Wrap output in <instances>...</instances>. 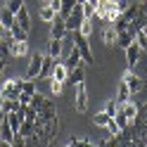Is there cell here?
Masks as SVG:
<instances>
[{
	"label": "cell",
	"mask_w": 147,
	"mask_h": 147,
	"mask_svg": "<svg viewBox=\"0 0 147 147\" xmlns=\"http://www.w3.org/2000/svg\"><path fill=\"white\" fill-rule=\"evenodd\" d=\"M50 105H55V102H52L50 97H45L43 93H38V90H36V93L31 95V107H36L38 112H40L43 107H50Z\"/></svg>",
	"instance_id": "obj_15"
},
{
	"label": "cell",
	"mask_w": 147,
	"mask_h": 147,
	"mask_svg": "<svg viewBox=\"0 0 147 147\" xmlns=\"http://www.w3.org/2000/svg\"><path fill=\"white\" fill-rule=\"evenodd\" d=\"M45 5H50V7H52V10L57 12V14H59V10H62V0H48Z\"/></svg>",
	"instance_id": "obj_42"
},
{
	"label": "cell",
	"mask_w": 147,
	"mask_h": 147,
	"mask_svg": "<svg viewBox=\"0 0 147 147\" xmlns=\"http://www.w3.org/2000/svg\"><path fill=\"white\" fill-rule=\"evenodd\" d=\"M64 64H67L69 69L78 67V64H83V59H81V52H78V48H76V45H74V48H71V52H69V57L64 59Z\"/></svg>",
	"instance_id": "obj_20"
},
{
	"label": "cell",
	"mask_w": 147,
	"mask_h": 147,
	"mask_svg": "<svg viewBox=\"0 0 147 147\" xmlns=\"http://www.w3.org/2000/svg\"><path fill=\"white\" fill-rule=\"evenodd\" d=\"M116 109H119V105H116V100H114V102H107V105H105V112H107V114H112V116L116 114Z\"/></svg>",
	"instance_id": "obj_41"
},
{
	"label": "cell",
	"mask_w": 147,
	"mask_h": 147,
	"mask_svg": "<svg viewBox=\"0 0 147 147\" xmlns=\"http://www.w3.org/2000/svg\"><path fill=\"white\" fill-rule=\"evenodd\" d=\"M19 100H12V97H5V102H3V109L5 112H14V109H19Z\"/></svg>",
	"instance_id": "obj_33"
},
{
	"label": "cell",
	"mask_w": 147,
	"mask_h": 147,
	"mask_svg": "<svg viewBox=\"0 0 147 147\" xmlns=\"http://www.w3.org/2000/svg\"><path fill=\"white\" fill-rule=\"evenodd\" d=\"M14 17H17V24H19L22 29H26V31H31V14H29V10H26V7H22V10L17 12Z\"/></svg>",
	"instance_id": "obj_18"
},
{
	"label": "cell",
	"mask_w": 147,
	"mask_h": 147,
	"mask_svg": "<svg viewBox=\"0 0 147 147\" xmlns=\"http://www.w3.org/2000/svg\"><path fill=\"white\" fill-rule=\"evenodd\" d=\"M135 40V33L131 31V29H126V31H119V38H116V45H119V48H128V45H131Z\"/></svg>",
	"instance_id": "obj_17"
},
{
	"label": "cell",
	"mask_w": 147,
	"mask_h": 147,
	"mask_svg": "<svg viewBox=\"0 0 147 147\" xmlns=\"http://www.w3.org/2000/svg\"><path fill=\"white\" fill-rule=\"evenodd\" d=\"M0 57H3V59L10 57V45H7L5 40H0Z\"/></svg>",
	"instance_id": "obj_40"
},
{
	"label": "cell",
	"mask_w": 147,
	"mask_h": 147,
	"mask_svg": "<svg viewBox=\"0 0 147 147\" xmlns=\"http://www.w3.org/2000/svg\"><path fill=\"white\" fill-rule=\"evenodd\" d=\"M7 45H10V55L12 57H24V55H29V43L26 40H12Z\"/></svg>",
	"instance_id": "obj_13"
},
{
	"label": "cell",
	"mask_w": 147,
	"mask_h": 147,
	"mask_svg": "<svg viewBox=\"0 0 147 147\" xmlns=\"http://www.w3.org/2000/svg\"><path fill=\"white\" fill-rule=\"evenodd\" d=\"M81 33H83V36H88V38H90V33H93V19H88V17H86V19H83V24H81V29H78Z\"/></svg>",
	"instance_id": "obj_36"
},
{
	"label": "cell",
	"mask_w": 147,
	"mask_h": 147,
	"mask_svg": "<svg viewBox=\"0 0 147 147\" xmlns=\"http://www.w3.org/2000/svg\"><path fill=\"white\" fill-rule=\"evenodd\" d=\"M71 36H74V45H76L78 52H81L83 64H93L95 57H93V50H90V38H88V36H83L81 31H71Z\"/></svg>",
	"instance_id": "obj_2"
},
{
	"label": "cell",
	"mask_w": 147,
	"mask_h": 147,
	"mask_svg": "<svg viewBox=\"0 0 147 147\" xmlns=\"http://www.w3.org/2000/svg\"><path fill=\"white\" fill-rule=\"evenodd\" d=\"M40 67H43V55H38V52H36L33 57L29 59V67H26V78H38Z\"/></svg>",
	"instance_id": "obj_8"
},
{
	"label": "cell",
	"mask_w": 147,
	"mask_h": 147,
	"mask_svg": "<svg viewBox=\"0 0 147 147\" xmlns=\"http://www.w3.org/2000/svg\"><path fill=\"white\" fill-rule=\"evenodd\" d=\"M90 3H97V0H90Z\"/></svg>",
	"instance_id": "obj_50"
},
{
	"label": "cell",
	"mask_w": 147,
	"mask_h": 147,
	"mask_svg": "<svg viewBox=\"0 0 147 147\" xmlns=\"http://www.w3.org/2000/svg\"><path fill=\"white\" fill-rule=\"evenodd\" d=\"M109 119H112V114L100 112V114H95V116H93V123H95V126H107V123H109Z\"/></svg>",
	"instance_id": "obj_32"
},
{
	"label": "cell",
	"mask_w": 147,
	"mask_h": 147,
	"mask_svg": "<svg viewBox=\"0 0 147 147\" xmlns=\"http://www.w3.org/2000/svg\"><path fill=\"white\" fill-rule=\"evenodd\" d=\"M105 128L109 131V135H119V133H121V128H119V123H116V119H114V116L109 119V123H107Z\"/></svg>",
	"instance_id": "obj_38"
},
{
	"label": "cell",
	"mask_w": 147,
	"mask_h": 147,
	"mask_svg": "<svg viewBox=\"0 0 147 147\" xmlns=\"http://www.w3.org/2000/svg\"><path fill=\"white\" fill-rule=\"evenodd\" d=\"M38 3H40V5H45V3H48V0H38Z\"/></svg>",
	"instance_id": "obj_49"
},
{
	"label": "cell",
	"mask_w": 147,
	"mask_h": 147,
	"mask_svg": "<svg viewBox=\"0 0 147 147\" xmlns=\"http://www.w3.org/2000/svg\"><path fill=\"white\" fill-rule=\"evenodd\" d=\"M14 19H17L14 12H10L7 7H3V10H0V24H3V26H12Z\"/></svg>",
	"instance_id": "obj_27"
},
{
	"label": "cell",
	"mask_w": 147,
	"mask_h": 147,
	"mask_svg": "<svg viewBox=\"0 0 147 147\" xmlns=\"http://www.w3.org/2000/svg\"><path fill=\"white\" fill-rule=\"evenodd\" d=\"M140 14H147V0H140Z\"/></svg>",
	"instance_id": "obj_44"
},
{
	"label": "cell",
	"mask_w": 147,
	"mask_h": 147,
	"mask_svg": "<svg viewBox=\"0 0 147 147\" xmlns=\"http://www.w3.org/2000/svg\"><path fill=\"white\" fill-rule=\"evenodd\" d=\"M83 19H86V14H83V5L81 3H76L74 5V10L64 17V24H67V31L71 33V31H78L81 29V24H83Z\"/></svg>",
	"instance_id": "obj_3"
},
{
	"label": "cell",
	"mask_w": 147,
	"mask_h": 147,
	"mask_svg": "<svg viewBox=\"0 0 147 147\" xmlns=\"http://www.w3.org/2000/svg\"><path fill=\"white\" fill-rule=\"evenodd\" d=\"M119 112H123V114H126V116L133 121V119L138 116V112H140V107H138V105L133 102V100H126L123 105H119Z\"/></svg>",
	"instance_id": "obj_16"
},
{
	"label": "cell",
	"mask_w": 147,
	"mask_h": 147,
	"mask_svg": "<svg viewBox=\"0 0 147 147\" xmlns=\"http://www.w3.org/2000/svg\"><path fill=\"white\" fill-rule=\"evenodd\" d=\"M33 131H36V123H33V121H29V119H24V121H22V126H19V133H22L24 138H29Z\"/></svg>",
	"instance_id": "obj_28"
},
{
	"label": "cell",
	"mask_w": 147,
	"mask_h": 147,
	"mask_svg": "<svg viewBox=\"0 0 147 147\" xmlns=\"http://www.w3.org/2000/svg\"><path fill=\"white\" fill-rule=\"evenodd\" d=\"M114 119H116V123H119V128H121V131H123V128H128V126H131V119H128V116H126L123 112H119V109H116Z\"/></svg>",
	"instance_id": "obj_31"
},
{
	"label": "cell",
	"mask_w": 147,
	"mask_h": 147,
	"mask_svg": "<svg viewBox=\"0 0 147 147\" xmlns=\"http://www.w3.org/2000/svg\"><path fill=\"white\" fill-rule=\"evenodd\" d=\"M121 81H126V83H128V88H131V95L140 93V90L145 88V81H142L140 76H138V74H133L131 69H128V71L123 74V78H121Z\"/></svg>",
	"instance_id": "obj_4"
},
{
	"label": "cell",
	"mask_w": 147,
	"mask_h": 147,
	"mask_svg": "<svg viewBox=\"0 0 147 147\" xmlns=\"http://www.w3.org/2000/svg\"><path fill=\"white\" fill-rule=\"evenodd\" d=\"M69 31H67V24H64V17H55L52 19V26H50V38H64Z\"/></svg>",
	"instance_id": "obj_7"
},
{
	"label": "cell",
	"mask_w": 147,
	"mask_h": 147,
	"mask_svg": "<svg viewBox=\"0 0 147 147\" xmlns=\"http://www.w3.org/2000/svg\"><path fill=\"white\" fill-rule=\"evenodd\" d=\"M116 38H119V31L114 29L112 24H109L107 29L102 31V40H105V45H116Z\"/></svg>",
	"instance_id": "obj_21"
},
{
	"label": "cell",
	"mask_w": 147,
	"mask_h": 147,
	"mask_svg": "<svg viewBox=\"0 0 147 147\" xmlns=\"http://www.w3.org/2000/svg\"><path fill=\"white\" fill-rule=\"evenodd\" d=\"M5 119H7V112H5V109H0V123H5Z\"/></svg>",
	"instance_id": "obj_46"
},
{
	"label": "cell",
	"mask_w": 147,
	"mask_h": 147,
	"mask_svg": "<svg viewBox=\"0 0 147 147\" xmlns=\"http://www.w3.org/2000/svg\"><path fill=\"white\" fill-rule=\"evenodd\" d=\"M78 145V138H69V142H67V147H76Z\"/></svg>",
	"instance_id": "obj_45"
},
{
	"label": "cell",
	"mask_w": 147,
	"mask_h": 147,
	"mask_svg": "<svg viewBox=\"0 0 147 147\" xmlns=\"http://www.w3.org/2000/svg\"><path fill=\"white\" fill-rule=\"evenodd\" d=\"M0 40H5V43H12V31H10V26H3L0 24Z\"/></svg>",
	"instance_id": "obj_37"
},
{
	"label": "cell",
	"mask_w": 147,
	"mask_h": 147,
	"mask_svg": "<svg viewBox=\"0 0 147 147\" xmlns=\"http://www.w3.org/2000/svg\"><path fill=\"white\" fill-rule=\"evenodd\" d=\"M50 78L67 83V78H69V67H67L62 59H55V69H52V74H50Z\"/></svg>",
	"instance_id": "obj_10"
},
{
	"label": "cell",
	"mask_w": 147,
	"mask_h": 147,
	"mask_svg": "<svg viewBox=\"0 0 147 147\" xmlns=\"http://www.w3.org/2000/svg\"><path fill=\"white\" fill-rule=\"evenodd\" d=\"M126 100H131V88H128L126 81H121L119 88H116V105H123Z\"/></svg>",
	"instance_id": "obj_19"
},
{
	"label": "cell",
	"mask_w": 147,
	"mask_h": 147,
	"mask_svg": "<svg viewBox=\"0 0 147 147\" xmlns=\"http://www.w3.org/2000/svg\"><path fill=\"white\" fill-rule=\"evenodd\" d=\"M121 12H123V7L119 5V0H97L95 3V17H100L107 24H112Z\"/></svg>",
	"instance_id": "obj_1"
},
{
	"label": "cell",
	"mask_w": 147,
	"mask_h": 147,
	"mask_svg": "<svg viewBox=\"0 0 147 147\" xmlns=\"http://www.w3.org/2000/svg\"><path fill=\"white\" fill-rule=\"evenodd\" d=\"M81 5H83V14L88 17V19H93V17H95V3L86 0V3H81Z\"/></svg>",
	"instance_id": "obj_35"
},
{
	"label": "cell",
	"mask_w": 147,
	"mask_h": 147,
	"mask_svg": "<svg viewBox=\"0 0 147 147\" xmlns=\"http://www.w3.org/2000/svg\"><path fill=\"white\" fill-rule=\"evenodd\" d=\"M3 102H5V95L0 93V109H3Z\"/></svg>",
	"instance_id": "obj_48"
},
{
	"label": "cell",
	"mask_w": 147,
	"mask_h": 147,
	"mask_svg": "<svg viewBox=\"0 0 147 147\" xmlns=\"http://www.w3.org/2000/svg\"><path fill=\"white\" fill-rule=\"evenodd\" d=\"M5 7H7V10H10V12H19L22 10V7H24V0H7V3H5Z\"/></svg>",
	"instance_id": "obj_34"
},
{
	"label": "cell",
	"mask_w": 147,
	"mask_h": 147,
	"mask_svg": "<svg viewBox=\"0 0 147 147\" xmlns=\"http://www.w3.org/2000/svg\"><path fill=\"white\" fill-rule=\"evenodd\" d=\"M121 14L126 17L128 22H133V19H138V17H140V3H138V5H128V7H126V10H123Z\"/></svg>",
	"instance_id": "obj_26"
},
{
	"label": "cell",
	"mask_w": 147,
	"mask_h": 147,
	"mask_svg": "<svg viewBox=\"0 0 147 147\" xmlns=\"http://www.w3.org/2000/svg\"><path fill=\"white\" fill-rule=\"evenodd\" d=\"M19 102L22 105H31V95L29 93H19Z\"/></svg>",
	"instance_id": "obj_43"
},
{
	"label": "cell",
	"mask_w": 147,
	"mask_h": 147,
	"mask_svg": "<svg viewBox=\"0 0 147 147\" xmlns=\"http://www.w3.org/2000/svg\"><path fill=\"white\" fill-rule=\"evenodd\" d=\"M57 133H59V121H57V116H55V119H50V121H45V126H43L45 142L52 145V142H55V138H57Z\"/></svg>",
	"instance_id": "obj_5"
},
{
	"label": "cell",
	"mask_w": 147,
	"mask_h": 147,
	"mask_svg": "<svg viewBox=\"0 0 147 147\" xmlns=\"http://www.w3.org/2000/svg\"><path fill=\"white\" fill-rule=\"evenodd\" d=\"M62 88H64V83H62V81L50 78V90H52V95H59V93H62Z\"/></svg>",
	"instance_id": "obj_39"
},
{
	"label": "cell",
	"mask_w": 147,
	"mask_h": 147,
	"mask_svg": "<svg viewBox=\"0 0 147 147\" xmlns=\"http://www.w3.org/2000/svg\"><path fill=\"white\" fill-rule=\"evenodd\" d=\"M22 93H29V95L36 93V78H24L22 81Z\"/></svg>",
	"instance_id": "obj_30"
},
{
	"label": "cell",
	"mask_w": 147,
	"mask_h": 147,
	"mask_svg": "<svg viewBox=\"0 0 147 147\" xmlns=\"http://www.w3.org/2000/svg\"><path fill=\"white\" fill-rule=\"evenodd\" d=\"M5 62H7V59H3V57H0V74L5 71Z\"/></svg>",
	"instance_id": "obj_47"
},
{
	"label": "cell",
	"mask_w": 147,
	"mask_h": 147,
	"mask_svg": "<svg viewBox=\"0 0 147 147\" xmlns=\"http://www.w3.org/2000/svg\"><path fill=\"white\" fill-rule=\"evenodd\" d=\"M76 112H88V93H86V83H76Z\"/></svg>",
	"instance_id": "obj_6"
},
{
	"label": "cell",
	"mask_w": 147,
	"mask_h": 147,
	"mask_svg": "<svg viewBox=\"0 0 147 147\" xmlns=\"http://www.w3.org/2000/svg\"><path fill=\"white\" fill-rule=\"evenodd\" d=\"M10 31H12V38H14V40H26V38H29V31L22 29V26L17 24V19H14V24L10 26Z\"/></svg>",
	"instance_id": "obj_23"
},
{
	"label": "cell",
	"mask_w": 147,
	"mask_h": 147,
	"mask_svg": "<svg viewBox=\"0 0 147 147\" xmlns=\"http://www.w3.org/2000/svg\"><path fill=\"white\" fill-rule=\"evenodd\" d=\"M69 86H76V83H86V64H78V67L69 69V78H67Z\"/></svg>",
	"instance_id": "obj_9"
},
{
	"label": "cell",
	"mask_w": 147,
	"mask_h": 147,
	"mask_svg": "<svg viewBox=\"0 0 147 147\" xmlns=\"http://www.w3.org/2000/svg\"><path fill=\"white\" fill-rule=\"evenodd\" d=\"M38 17H40L43 22L52 24V19H55V17H57V12H55V10H52L50 5H40V12H38Z\"/></svg>",
	"instance_id": "obj_24"
},
{
	"label": "cell",
	"mask_w": 147,
	"mask_h": 147,
	"mask_svg": "<svg viewBox=\"0 0 147 147\" xmlns=\"http://www.w3.org/2000/svg\"><path fill=\"white\" fill-rule=\"evenodd\" d=\"M0 138H3V142H5V145H12L14 131H12L10 126H7V121H5V123H0Z\"/></svg>",
	"instance_id": "obj_25"
},
{
	"label": "cell",
	"mask_w": 147,
	"mask_h": 147,
	"mask_svg": "<svg viewBox=\"0 0 147 147\" xmlns=\"http://www.w3.org/2000/svg\"><path fill=\"white\" fill-rule=\"evenodd\" d=\"M5 97H12V100H19V93H22V81H5L3 90H0Z\"/></svg>",
	"instance_id": "obj_11"
},
{
	"label": "cell",
	"mask_w": 147,
	"mask_h": 147,
	"mask_svg": "<svg viewBox=\"0 0 147 147\" xmlns=\"http://www.w3.org/2000/svg\"><path fill=\"white\" fill-rule=\"evenodd\" d=\"M48 55H52L55 59H59V55H62V38H50Z\"/></svg>",
	"instance_id": "obj_22"
},
{
	"label": "cell",
	"mask_w": 147,
	"mask_h": 147,
	"mask_svg": "<svg viewBox=\"0 0 147 147\" xmlns=\"http://www.w3.org/2000/svg\"><path fill=\"white\" fill-rule=\"evenodd\" d=\"M135 43L140 45L142 52H147V31H145V29H140V31L135 33Z\"/></svg>",
	"instance_id": "obj_29"
},
{
	"label": "cell",
	"mask_w": 147,
	"mask_h": 147,
	"mask_svg": "<svg viewBox=\"0 0 147 147\" xmlns=\"http://www.w3.org/2000/svg\"><path fill=\"white\" fill-rule=\"evenodd\" d=\"M140 55H142V50H140V45H138L135 40L126 48V62H128V69H133L135 64H138V59H140Z\"/></svg>",
	"instance_id": "obj_12"
},
{
	"label": "cell",
	"mask_w": 147,
	"mask_h": 147,
	"mask_svg": "<svg viewBox=\"0 0 147 147\" xmlns=\"http://www.w3.org/2000/svg\"><path fill=\"white\" fill-rule=\"evenodd\" d=\"M52 69H55V57H52V55H43V67H40L38 78H50Z\"/></svg>",
	"instance_id": "obj_14"
}]
</instances>
